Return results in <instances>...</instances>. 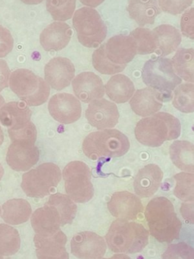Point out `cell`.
Returning a JSON list of instances; mask_svg holds the SVG:
<instances>
[{"label": "cell", "instance_id": "6da1fadb", "mask_svg": "<svg viewBox=\"0 0 194 259\" xmlns=\"http://www.w3.org/2000/svg\"><path fill=\"white\" fill-rule=\"evenodd\" d=\"M145 218L149 234L160 243H170L179 238L182 223L173 204L167 198L160 196L149 201Z\"/></svg>", "mask_w": 194, "mask_h": 259}, {"label": "cell", "instance_id": "7a4b0ae2", "mask_svg": "<svg viewBox=\"0 0 194 259\" xmlns=\"http://www.w3.org/2000/svg\"><path fill=\"white\" fill-rule=\"evenodd\" d=\"M149 236V231L141 224L116 219L105 235V243L114 253L134 254L146 248Z\"/></svg>", "mask_w": 194, "mask_h": 259}, {"label": "cell", "instance_id": "3957f363", "mask_svg": "<svg viewBox=\"0 0 194 259\" xmlns=\"http://www.w3.org/2000/svg\"><path fill=\"white\" fill-rule=\"evenodd\" d=\"M179 120L167 112H157L138 121L135 127L137 141L143 146L157 148L166 141L176 140L181 135Z\"/></svg>", "mask_w": 194, "mask_h": 259}, {"label": "cell", "instance_id": "277c9868", "mask_svg": "<svg viewBox=\"0 0 194 259\" xmlns=\"http://www.w3.org/2000/svg\"><path fill=\"white\" fill-rule=\"evenodd\" d=\"M130 149L128 137L115 129H105L91 133L84 140V153L92 160L119 158Z\"/></svg>", "mask_w": 194, "mask_h": 259}, {"label": "cell", "instance_id": "5b68a950", "mask_svg": "<svg viewBox=\"0 0 194 259\" xmlns=\"http://www.w3.org/2000/svg\"><path fill=\"white\" fill-rule=\"evenodd\" d=\"M143 83L160 93L165 102L172 99V91L181 84L182 80L175 74L172 60L157 57L149 59L142 70Z\"/></svg>", "mask_w": 194, "mask_h": 259}, {"label": "cell", "instance_id": "8992f818", "mask_svg": "<svg viewBox=\"0 0 194 259\" xmlns=\"http://www.w3.org/2000/svg\"><path fill=\"white\" fill-rule=\"evenodd\" d=\"M9 86L17 97L30 106H39L49 99L48 83L28 69L15 70L10 74Z\"/></svg>", "mask_w": 194, "mask_h": 259}, {"label": "cell", "instance_id": "52a82bcc", "mask_svg": "<svg viewBox=\"0 0 194 259\" xmlns=\"http://www.w3.org/2000/svg\"><path fill=\"white\" fill-rule=\"evenodd\" d=\"M62 180V172L54 163H44L22 176L21 187L27 196L42 199L50 195Z\"/></svg>", "mask_w": 194, "mask_h": 259}, {"label": "cell", "instance_id": "ba28073f", "mask_svg": "<svg viewBox=\"0 0 194 259\" xmlns=\"http://www.w3.org/2000/svg\"><path fill=\"white\" fill-rule=\"evenodd\" d=\"M73 26L77 39L84 47L96 48L106 37L107 27L97 10L83 7L74 12Z\"/></svg>", "mask_w": 194, "mask_h": 259}, {"label": "cell", "instance_id": "9c48e42d", "mask_svg": "<svg viewBox=\"0 0 194 259\" xmlns=\"http://www.w3.org/2000/svg\"><path fill=\"white\" fill-rule=\"evenodd\" d=\"M67 195L77 203L89 202L94 195L91 182V172L83 161H74L68 163L62 171Z\"/></svg>", "mask_w": 194, "mask_h": 259}, {"label": "cell", "instance_id": "30bf717a", "mask_svg": "<svg viewBox=\"0 0 194 259\" xmlns=\"http://www.w3.org/2000/svg\"><path fill=\"white\" fill-rule=\"evenodd\" d=\"M48 109L51 116L61 124H73L82 116L80 100L66 93L53 96L49 101Z\"/></svg>", "mask_w": 194, "mask_h": 259}, {"label": "cell", "instance_id": "8fae6325", "mask_svg": "<svg viewBox=\"0 0 194 259\" xmlns=\"http://www.w3.org/2000/svg\"><path fill=\"white\" fill-rule=\"evenodd\" d=\"M107 245L103 237L96 233H79L71 240V252L79 259H100L106 252Z\"/></svg>", "mask_w": 194, "mask_h": 259}, {"label": "cell", "instance_id": "7c38bea8", "mask_svg": "<svg viewBox=\"0 0 194 259\" xmlns=\"http://www.w3.org/2000/svg\"><path fill=\"white\" fill-rule=\"evenodd\" d=\"M40 159V151L31 142L18 140L12 142L6 155V161L12 170L27 171Z\"/></svg>", "mask_w": 194, "mask_h": 259}, {"label": "cell", "instance_id": "4fadbf2b", "mask_svg": "<svg viewBox=\"0 0 194 259\" xmlns=\"http://www.w3.org/2000/svg\"><path fill=\"white\" fill-rule=\"evenodd\" d=\"M113 217L120 220H137L143 213V205L140 198L128 191L116 192L107 204Z\"/></svg>", "mask_w": 194, "mask_h": 259}, {"label": "cell", "instance_id": "5bb4252c", "mask_svg": "<svg viewBox=\"0 0 194 259\" xmlns=\"http://www.w3.org/2000/svg\"><path fill=\"white\" fill-rule=\"evenodd\" d=\"M66 235L59 230L50 235L35 234L33 237L36 255L38 259H69L67 252Z\"/></svg>", "mask_w": 194, "mask_h": 259}, {"label": "cell", "instance_id": "9a60e30c", "mask_svg": "<svg viewBox=\"0 0 194 259\" xmlns=\"http://www.w3.org/2000/svg\"><path fill=\"white\" fill-rule=\"evenodd\" d=\"M85 115L91 126L101 131L113 128L119 123L117 106L105 99L90 103Z\"/></svg>", "mask_w": 194, "mask_h": 259}, {"label": "cell", "instance_id": "2e32d148", "mask_svg": "<svg viewBox=\"0 0 194 259\" xmlns=\"http://www.w3.org/2000/svg\"><path fill=\"white\" fill-rule=\"evenodd\" d=\"M45 81L56 91H62L71 84L74 77L75 68L72 62L64 57L51 59L44 69Z\"/></svg>", "mask_w": 194, "mask_h": 259}, {"label": "cell", "instance_id": "e0dca14e", "mask_svg": "<svg viewBox=\"0 0 194 259\" xmlns=\"http://www.w3.org/2000/svg\"><path fill=\"white\" fill-rule=\"evenodd\" d=\"M73 91L79 100L90 103L101 100L105 95V86L102 79L94 72H82L72 81Z\"/></svg>", "mask_w": 194, "mask_h": 259}, {"label": "cell", "instance_id": "ac0fdd59", "mask_svg": "<svg viewBox=\"0 0 194 259\" xmlns=\"http://www.w3.org/2000/svg\"><path fill=\"white\" fill-rule=\"evenodd\" d=\"M107 58L117 65H128L137 54L135 42L131 36L116 35L105 44Z\"/></svg>", "mask_w": 194, "mask_h": 259}, {"label": "cell", "instance_id": "d6986e66", "mask_svg": "<svg viewBox=\"0 0 194 259\" xmlns=\"http://www.w3.org/2000/svg\"><path fill=\"white\" fill-rule=\"evenodd\" d=\"M163 172L157 164H149L139 170L134 181V189L139 198L153 196L162 184Z\"/></svg>", "mask_w": 194, "mask_h": 259}, {"label": "cell", "instance_id": "ffe728a7", "mask_svg": "<svg viewBox=\"0 0 194 259\" xmlns=\"http://www.w3.org/2000/svg\"><path fill=\"white\" fill-rule=\"evenodd\" d=\"M165 103L163 96L152 88L138 90L130 100V106L136 115L146 118L160 112Z\"/></svg>", "mask_w": 194, "mask_h": 259}, {"label": "cell", "instance_id": "44dd1931", "mask_svg": "<svg viewBox=\"0 0 194 259\" xmlns=\"http://www.w3.org/2000/svg\"><path fill=\"white\" fill-rule=\"evenodd\" d=\"M71 27L62 21L52 23L41 34L40 41L46 51H59L65 48L71 40Z\"/></svg>", "mask_w": 194, "mask_h": 259}, {"label": "cell", "instance_id": "7402d4cb", "mask_svg": "<svg viewBox=\"0 0 194 259\" xmlns=\"http://www.w3.org/2000/svg\"><path fill=\"white\" fill-rule=\"evenodd\" d=\"M30 224L35 234L50 235L60 230L61 219L54 207L45 205L32 212Z\"/></svg>", "mask_w": 194, "mask_h": 259}, {"label": "cell", "instance_id": "603a6c76", "mask_svg": "<svg viewBox=\"0 0 194 259\" xmlns=\"http://www.w3.org/2000/svg\"><path fill=\"white\" fill-rule=\"evenodd\" d=\"M31 111L23 102H10L0 109V123L8 130H18L30 122Z\"/></svg>", "mask_w": 194, "mask_h": 259}, {"label": "cell", "instance_id": "cb8c5ba5", "mask_svg": "<svg viewBox=\"0 0 194 259\" xmlns=\"http://www.w3.org/2000/svg\"><path fill=\"white\" fill-rule=\"evenodd\" d=\"M1 219L4 223L17 226L28 222L32 214L30 204L24 199H12L1 207Z\"/></svg>", "mask_w": 194, "mask_h": 259}, {"label": "cell", "instance_id": "d4e9b609", "mask_svg": "<svg viewBox=\"0 0 194 259\" xmlns=\"http://www.w3.org/2000/svg\"><path fill=\"white\" fill-rule=\"evenodd\" d=\"M127 10L140 27L154 24L156 18L161 13L157 0H128Z\"/></svg>", "mask_w": 194, "mask_h": 259}, {"label": "cell", "instance_id": "484cf974", "mask_svg": "<svg viewBox=\"0 0 194 259\" xmlns=\"http://www.w3.org/2000/svg\"><path fill=\"white\" fill-rule=\"evenodd\" d=\"M157 39V54L161 57L174 53L181 42L179 30L169 24H162L152 30Z\"/></svg>", "mask_w": 194, "mask_h": 259}, {"label": "cell", "instance_id": "4316f807", "mask_svg": "<svg viewBox=\"0 0 194 259\" xmlns=\"http://www.w3.org/2000/svg\"><path fill=\"white\" fill-rule=\"evenodd\" d=\"M105 89L110 100L119 104L127 103L135 93L132 80L124 74L112 76L105 84Z\"/></svg>", "mask_w": 194, "mask_h": 259}, {"label": "cell", "instance_id": "83f0119b", "mask_svg": "<svg viewBox=\"0 0 194 259\" xmlns=\"http://www.w3.org/2000/svg\"><path fill=\"white\" fill-rule=\"evenodd\" d=\"M169 155L173 164L183 171L193 174L194 145L186 140H176L169 148Z\"/></svg>", "mask_w": 194, "mask_h": 259}, {"label": "cell", "instance_id": "f1b7e54d", "mask_svg": "<svg viewBox=\"0 0 194 259\" xmlns=\"http://www.w3.org/2000/svg\"><path fill=\"white\" fill-rule=\"evenodd\" d=\"M175 74L187 83L194 82V50L180 48L172 59Z\"/></svg>", "mask_w": 194, "mask_h": 259}, {"label": "cell", "instance_id": "f546056e", "mask_svg": "<svg viewBox=\"0 0 194 259\" xmlns=\"http://www.w3.org/2000/svg\"><path fill=\"white\" fill-rule=\"evenodd\" d=\"M45 204L56 208L61 219V225H71L77 214V206L75 202L67 194L57 193L51 195Z\"/></svg>", "mask_w": 194, "mask_h": 259}, {"label": "cell", "instance_id": "4dcf8cb0", "mask_svg": "<svg viewBox=\"0 0 194 259\" xmlns=\"http://www.w3.org/2000/svg\"><path fill=\"white\" fill-rule=\"evenodd\" d=\"M21 248V237L18 230L6 223H0V255L12 256Z\"/></svg>", "mask_w": 194, "mask_h": 259}, {"label": "cell", "instance_id": "1f68e13d", "mask_svg": "<svg viewBox=\"0 0 194 259\" xmlns=\"http://www.w3.org/2000/svg\"><path fill=\"white\" fill-rule=\"evenodd\" d=\"M174 107L183 113L194 112V85L192 83L179 84L174 90L172 99Z\"/></svg>", "mask_w": 194, "mask_h": 259}, {"label": "cell", "instance_id": "d6a6232c", "mask_svg": "<svg viewBox=\"0 0 194 259\" xmlns=\"http://www.w3.org/2000/svg\"><path fill=\"white\" fill-rule=\"evenodd\" d=\"M137 47V54L148 55L156 53L157 39L152 30L143 27H137L130 33Z\"/></svg>", "mask_w": 194, "mask_h": 259}, {"label": "cell", "instance_id": "836d02e7", "mask_svg": "<svg viewBox=\"0 0 194 259\" xmlns=\"http://www.w3.org/2000/svg\"><path fill=\"white\" fill-rule=\"evenodd\" d=\"M176 184L174 195L183 202H194V175L181 172L173 177Z\"/></svg>", "mask_w": 194, "mask_h": 259}, {"label": "cell", "instance_id": "e575fe53", "mask_svg": "<svg viewBox=\"0 0 194 259\" xmlns=\"http://www.w3.org/2000/svg\"><path fill=\"white\" fill-rule=\"evenodd\" d=\"M93 65L94 68L102 74L113 75L122 72L126 68V65H117L107 58L105 52V44L100 46L93 54Z\"/></svg>", "mask_w": 194, "mask_h": 259}, {"label": "cell", "instance_id": "d590c367", "mask_svg": "<svg viewBox=\"0 0 194 259\" xmlns=\"http://www.w3.org/2000/svg\"><path fill=\"white\" fill-rule=\"evenodd\" d=\"M76 7V0H47V11L53 19L65 21L72 18Z\"/></svg>", "mask_w": 194, "mask_h": 259}, {"label": "cell", "instance_id": "8d00e7d4", "mask_svg": "<svg viewBox=\"0 0 194 259\" xmlns=\"http://www.w3.org/2000/svg\"><path fill=\"white\" fill-rule=\"evenodd\" d=\"M163 259H194L193 248L184 242L169 245Z\"/></svg>", "mask_w": 194, "mask_h": 259}, {"label": "cell", "instance_id": "74e56055", "mask_svg": "<svg viewBox=\"0 0 194 259\" xmlns=\"http://www.w3.org/2000/svg\"><path fill=\"white\" fill-rule=\"evenodd\" d=\"M9 137L12 142L18 140H24V141L36 143L37 132L36 127L33 122L30 121L24 127L18 130H8Z\"/></svg>", "mask_w": 194, "mask_h": 259}, {"label": "cell", "instance_id": "f35d334b", "mask_svg": "<svg viewBox=\"0 0 194 259\" xmlns=\"http://www.w3.org/2000/svg\"><path fill=\"white\" fill-rule=\"evenodd\" d=\"M193 0H159L160 9L166 13L177 15L190 7Z\"/></svg>", "mask_w": 194, "mask_h": 259}, {"label": "cell", "instance_id": "ab89813d", "mask_svg": "<svg viewBox=\"0 0 194 259\" xmlns=\"http://www.w3.org/2000/svg\"><path fill=\"white\" fill-rule=\"evenodd\" d=\"M181 29L183 34L190 39H194V9L184 12L181 19Z\"/></svg>", "mask_w": 194, "mask_h": 259}, {"label": "cell", "instance_id": "60d3db41", "mask_svg": "<svg viewBox=\"0 0 194 259\" xmlns=\"http://www.w3.org/2000/svg\"><path fill=\"white\" fill-rule=\"evenodd\" d=\"M14 47V39L8 29L0 25V58L6 57Z\"/></svg>", "mask_w": 194, "mask_h": 259}, {"label": "cell", "instance_id": "b9f144b4", "mask_svg": "<svg viewBox=\"0 0 194 259\" xmlns=\"http://www.w3.org/2000/svg\"><path fill=\"white\" fill-rule=\"evenodd\" d=\"M10 69L6 61L0 59V92L9 86Z\"/></svg>", "mask_w": 194, "mask_h": 259}, {"label": "cell", "instance_id": "7bdbcfd3", "mask_svg": "<svg viewBox=\"0 0 194 259\" xmlns=\"http://www.w3.org/2000/svg\"><path fill=\"white\" fill-rule=\"evenodd\" d=\"M181 215L190 225L194 224V203L193 202H184L181 207Z\"/></svg>", "mask_w": 194, "mask_h": 259}, {"label": "cell", "instance_id": "ee69618b", "mask_svg": "<svg viewBox=\"0 0 194 259\" xmlns=\"http://www.w3.org/2000/svg\"><path fill=\"white\" fill-rule=\"evenodd\" d=\"M105 0H80L81 3L90 8H96L102 4Z\"/></svg>", "mask_w": 194, "mask_h": 259}, {"label": "cell", "instance_id": "f6af8a7d", "mask_svg": "<svg viewBox=\"0 0 194 259\" xmlns=\"http://www.w3.org/2000/svg\"><path fill=\"white\" fill-rule=\"evenodd\" d=\"M100 259H131L126 254H115L111 258H102Z\"/></svg>", "mask_w": 194, "mask_h": 259}, {"label": "cell", "instance_id": "bcb514c9", "mask_svg": "<svg viewBox=\"0 0 194 259\" xmlns=\"http://www.w3.org/2000/svg\"><path fill=\"white\" fill-rule=\"evenodd\" d=\"M24 4L27 5H37L42 3L44 0H21Z\"/></svg>", "mask_w": 194, "mask_h": 259}, {"label": "cell", "instance_id": "7dc6e473", "mask_svg": "<svg viewBox=\"0 0 194 259\" xmlns=\"http://www.w3.org/2000/svg\"><path fill=\"white\" fill-rule=\"evenodd\" d=\"M3 141H4V134H3V130L0 127V146L3 144Z\"/></svg>", "mask_w": 194, "mask_h": 259}, {"label": "cell", "instance_id": "c3c4849f", "mask_svg": "<svg viewBox=\"0 0 194 259\" xmlns=\"http://www.w3.org/2000/svg\"><path fill=\"white\" fill-rule=\"evenodd\" d=\"M3 175H4V169H3V166H2L1 163H0V181H1Z\"/></svg>", "mask_w": 194, "mask_h": 259}, {"label": "cell", "instance_id": "681fc988", "mask_svg": "<svg viewBox=\"0 0 194 259\" xmlns=\"http://www.w3.org/2000/svg\"><path fill=\"white\" fill-rule=\"evenodd\" d=\"M5 104V100L1 95H0V109H1L2 106Z\"/></svg>", "mask_w": 194, "mask_h": 259}, {"label": "cell", "instance_id": "f907efd6", "mask_svg": "<svg viewBox=\"0 0 194 259\" xmlns=\"http://www.w3.org/2000/svg\"><path fill=\"white\" fill-rule=\"evenodd\" d=\"M1 214H2V208H1V206H0V218H1Z\"/></svg>", "mask_w": 194, "mask_h": 259}, {"label": "cell", "instance_id": "816d5d0a", "mask_svg": "<svg viewBox=\"0 0 194 259\" xmlns=\"http://www.w3.org/2000/svg\"><path fill=\"white\" fill-rule=\"evenodd\" d=\"M0 259H4V257L2 256V255H0Z\"/></svg>", "mask_w": 194, "mask_h": 259}]
</instances>
